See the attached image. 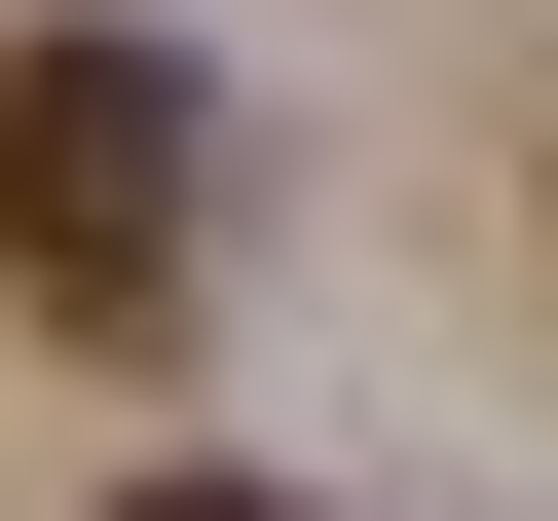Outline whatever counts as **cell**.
Segmentation results:
<instances>
[{
	"label": "cell",
	"mask_w": 558,
	"mask_h": 521,
	"mask_svg": "<svg viewBox=\"0 0 558 521\" xmlns=\"http://www.w3.org/2000/svg\"><path fill=\"white\" fill-rule=\"evenodd\" d=\"M186 223H223V75L186 38H38V75H0V299H38V336H149Z\"/></svg>",
	"instance_id": "obj_1"
},
{
	"label": "cell",
	"mask_w": 558,
	"mask_h": 521,
	"mask_svg": "<svg viewBox=\"0 0 558 521\" xmlns=\"http://www.w3.org/2000/svg\"><path fill=\"white\" fill-rule=\"evenodd\" d=\"M112 521H299V484H112Z\"/></svg>",
	"instance_id": "obj_2"
}]
</instances>
